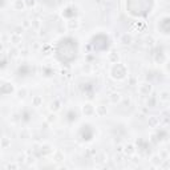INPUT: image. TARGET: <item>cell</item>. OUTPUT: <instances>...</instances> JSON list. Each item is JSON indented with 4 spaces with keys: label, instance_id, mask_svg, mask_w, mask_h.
<instances>
[{
    "label": "cell",
    "instance_id": "1",
    "mask_svg": "<svg viewBox=\"0 0 170 170\" xmlns=\"http://www.w3.org/2000/svg\"><path fill=\"white\" fill-rule=\"evenodd\" d=\"M126 67L124 65L121 63H116L113 64L112 68H111V76L114 78V80H124L126 77Z\"/></svg>",
    "mask_w": 170,
    "mask_h": 170
},
{
    "label": "cell",
    "instance_id": "2",
    "mask_svg": "<svg viewBox=\"0 0 170 170\" xmlns=\"http://www.w3.org/2000/svg\"><path fill=\"white\" fill-rule=\"evenodd\" d=\"M153 91V87L150 83H141L138 85V93L141 96H149Z\"/></svg>",
    "mask_w": 170,
    "mask_h": 170
},
{
    "label": "cell",
    "instance_id": "3",
    "mask_svg": "<svg viewBox=\"0 0 170 170\" xmlns=\"http://www.w3.org/2000/svg\"><path fill=\"white\" fill-rule=\"evenodd\" d=\"M12 7H13L15 11H24L26 8H28L26 0H13Z\"/></svg>",
    "mask_w": 170,
    "mask_h": 170
},
{
    "label": "cell",
    "instance_id": "4",
    "mask_svg": "<svg viewBox=\"0 0 170 170\" xmlns=\"http://www.w3.org/2000/svg\"><path fill=\"white\" fill-rule=\"evenodd\" d=\"M83 113L85 114V116H92V114L96 113V108L93 106L92 104H84L83 105Z\"/></svg>",
    "mask_w": 170,
    "mask_h": 170
},
{
    "label": "cell",
    "instance_id": "5",
    "mask_svg": "<svg viewBox=\"0 0 170 170\" xmlns=\"http://www.w3.org/2000/svg\"><path fill=\"white\" fill-rule=\"evenodd\" d=\"M108 100H109V102L111 104H118V102H121L122 96H121V93L120 92H113V93L109 94Z\"/></svg>",
    "mask_w": 170,
    "mask_h": 170
},
{
    "label": "cell",
    "instance_id": "6",
    "mask_svg": "<svg viewBox=\"0 0 170 170\" xmlns=\"http://www.w3.org/2000/svg\"><path fill=\"white\" fill-rule=\"evenodd\" d=\"M120 43L122 44V45H130L133 43V36L130 33H124L121 37H120Z\"/></svg>",
    "mask_w": 170,
    "mask_h": 170
},
{
    "label": "cell",
    "instance_id": "7",
    "mask_svg": "<svg viewBox=\"0 0 170 170\" xmlns=\"http://www.w3.org/2000/svg\"><path fill=\"white\" fill-rule=\"evenodd\" d=\"M9 43L12 44V45H19L20 43H21V35L19 33H11V36H9Z\"/></svg>",
    "mask_w": 170,
    "mask_h": 170
},
{
    "label": "cell",
    "instance_id": "8",
    "mask_svg": "<svg viewBox=\"0 0 170 170\" xmlns=\"http://www.w3.org/2000/svg\"><path fill=\"white\" fill-rule=\"evenodd\" d=\"M96 114L98 117H105L108 114V108L105 105H97L96 106Z\"/></svg>",
    "mask_w": 170,
    "mask_h": 170
},
{
    "label": "cell",
    "instance_id": "9",
    "mask_svg": "<svg viewBox=\"0 0 170 170\" xmlns=\"http://www.w3.org/2000/svg\"><path fill=\"white\" fill-rule=\"evenodd\" d=\"M60 109H61V101H60V100H54V101H52L49 104V111L51 112L56 113L57 111H60Z\"/></svg>",
    "mask_w": 170,
    "mask_h": 170
},
{
    "label": "cell",
    "instance_id": "10",
    "mask_svg": "<svg viewBox=\"0 0 170 170\" xmlns=\"http://www.w3.org/2000/svg\"><path fill=\"white\" fill-rule=\"evenodd\" d=\"M158 100L161 102H168L170 100V91H161L158 94Z\"/></svg>",
    "mask_w": 170,
    "mask_h": 170
},
{
    "label": "cell",
    "instance_id": "11",
    "mask_svg": "<svg viewBox=\"0 0 170 170\" xmlns=\"http://www.w3.org/2000/svg\"><path fill=\"white\" fill-rule=\"evenodd\" d=\"M53 159L56 162H63L64 159H65V154H64V152H61V150H56L53 153Z\"/></svg>",
    "mask_w": 170,
    "mask_h": 170
},
{
    "label": "cell",
    "instance_id": "12",
    "mask_svg": "<svg viewBox=\"0 0 170 170\" xmlns=\"http://www.w3.org/2000/svg\"><path fill=\"white\" fill-rule=\"evenodd\" d=\"M148 124H149V126H150V128H157L158 125H159V118H158V117H156V116L149 117V120H148Z\"/></svg>",
    "mask_w": 170,
    "mask_h": 170
},
{
    "label": "cell",
    "instance_id": "13",
    "mask_svg": "<svg viewBox=\"0 0 170 170\" xmlns=\"http://www.w3.org/2000/svg\"><path fill=\"white\" fill-rule=\"evenodd\" d=\"M124 152L126 153L128 156H133V154L136 153V148H134V145H133V144H128V145H125Z\"/></svg>",
    "mask_w": 170,
    "mask_h": 170
},
{
    "label": "cell",
    "instance_id": "14",
    "mask_svg": "<svg viewBox=\"0 0 170 170\" xmlns=\"http://www.w3.org/2000/svg\"><path fill=\"white\" fill-rule=\"evenodd\" d=\"M150 162H152L153 166H159V165L162 163V158H161L159 154H154V156L152 157V159H150Z\"/></svg>",
    "mask_w": 170,
    "mask_h": 170
},
{
    "label": "cell",
    "instance_id": "15",
    "mask_svg": "<svg viewBox=\"0 0 170 170\" xmlns=\"http://www.w3.org/2000/svg\"><path fill=\"white\" fill-rule=\"evenodd\" d=\"M17 98L19 100H24L27 96H28V89L27 88H20V89H17Z\"/></svg>",
    "mask_w": 170,
    "mask_h": 170
},
{
    "label": "cell",
    "instance_id": "16",
    "mask_svg": "<svg viewBox=\"0 0 170 170\" xmlns=\"http://www.w3.org/2000/svg\"><path fill=\"white\" fill-rule=\"evenodd\" d=\"M32 105L33 106H41L43 105V97L41 96H35L33 98H32Z\"/></svg>",
    "mask_w": 170,
    "mask_h": 170
},
{
    "label": "cell",
    "instance_id": "17",
    "mask_svg": "<svg viewBox=\"0 0 170 170\" xmlns=\"http://www.w3.org/2000/svg\"><path fill=\"white\" fill-rule=\"evenodd\" d=\"M56 121H57V116H56V113H54V112H51V113H49L48 116H47V122L52 125V124H54Z\"/></svg>",
    "mask_w": 170,
    "mask_h": 170
},
{
    "label": "cell",
    "instance_id": "18",
    "mask_svg": "<svg viewBox=\"0 0 170 170\" xmlns=\"http://www.w3.org/2000/svg\"><path fill=\"white\" fill-rule=\"evenodd\" d=\"M11 146V139H9L8 137H3L2 138V148L3 149H7Z\"/></svg>",
    "mask_w": 170,
    "mask_h": 170
},
{
    "label": "cell",
    "instance_id": "19",
    "mask_svg": "<svg viewBox=\"0 0 170 170\" xmlns=\"http://www.w3.org/2000/svg\"><path fill=\"white\" fill-rule=\"evenodd\" d=\"M21 27H23L24 29H28V28H31V27H32V21H29L28 19L23 20V23H21Z\"/></svg>",
    "mask_w": 170,
    "mask_h": 170
},
{
    "label": "cell",
    "instance_id": "20",
    "mask_svg": "<svg viewBox=\"0 0 170 170\" xmlns=\"http://www.w3.org/2000/svg\"><path fill=\"white\" fill-rule=\"evenodd\" d=\"M40 27H41V21H40L39 19H36V20H32V28H35V29H39Z\"/></svg>",
    "mask_w": 170,
    "mask_h": 170
},
{
    "label": "cell",
    "instance_id": "21",
    "mask_svg": "<svg viewBox=\"0 0 170 170\" xmlns=\"http://www.w3.org/2000/svg\"><path fill=\"white\" fill-rule=\"evenodd\" d=\"M26 3H27V7H33V6H35V2H33V0H32V2H31V0H26Z\"/></svg>",
    "mask_w": 170,
    "mask_h": 170
},
{
    "label": "cell",
    "instance_id": "22",
    "mask_svg": "<svg viewBox=\"0 0 170 170\" xmlns=\"http://www.w3.org/2000/svg\"><path fill=\"white\" fill-rule=\"evenodd\" d=\"M7 168H8V169H15V168H19V165H16V163H12V165H11V163H9Z\"/></svg>",
    "mask_w": 170,
    "mask_h": 170
},
{
    "label": "cell",
    "instance_id": "23",
    "mask_svg": "<svg viewBox=\"0 0 170 170\" xmlns=\"http://www.w3.org/2000/svg\"><path fill=\"white\" fill-rule=\"evenodd\" d=\"M166 71H170V63H168V65H166Z\"/></svg>",
    "mask_w": 170,
    "mask_h": 170
},
{
    "label": "cell",
    "instance_id": "24",
    "mask_svg": "<svg viewBox=\"0 0 170 170\" xmlns=\"http://www.w3.org/2000/svg\"><path fill=\"white\" fill-rule=\"evenodd\" d=\"M169 162H170V156H169Z\"/></svg>",
    "mask_w": 170,
    "mask_h": 170
}]
</instances>
